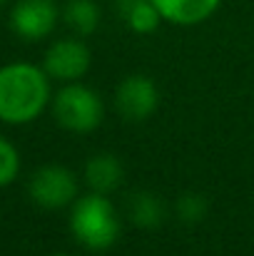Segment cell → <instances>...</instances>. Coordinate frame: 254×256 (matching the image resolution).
Here are the masks:
<instances>
[{"mask_svg": "<svg viewBox=\"0 0 254 256\" xmlns=\"http://www.w3.org/2000/svg\"><path fill=\"white\" fill-rule=\"evenodd\" d=\"M127 214H130L132 224H137L142 229H152V226H157L165 219V206H162V202L155 194L137 192L127 202Z\"/></svg>", "mask_w": 254, "mask_h": 256, "instance_id": "7c38bea8", "label": "cell"}, {"mask_svg": "<svg viewBox=\"0 0 254 256\" xmlns=\"http://www.w3.org/2000/svg\"><path fill=\"white\" fill-rule=\"evenodd\" d=\"M152 2L165 22L179 28H192L209 20L222 5V0H152Z\"/></svg>", "mask_w": 254, "mask_h": 256, "instance_id": "ba28073f", "label": "cell"}, {"mask_svg": "<svg viewBox=\"0 0 254 256\" xmlns=\"http://www.w3.org/2000/svg\"><path fill=\"white\" fill-rule=\"evenodd\" d=\"M177 214L184 219V222H199V219H204V214H207V202L199 196V194H184V196H179V202H177Z\"/></svg>", "mask_w": 254, "mask_h": 256, "instance_id": "5bb4252c", "label": "cell"}, {"mask_svg": "<svg viewBox=\"0 0 254 256\" xmlns=\"http://www.w3.org/2000/svg\"><path fill=\"white\" fill-rule=\"evenodd\" d=\"M70 232L78 244H83L90 252H107L117 244L122 222L110 202V194L90 192L73 202L70 209Z\"/></svg>", "mask_w": 254, "mask_h": 256, "instance_id": "7a4b0ae2", "label": "cell"}, {"mask_svg": "<svg viewBox=\"0 0 254 256\" xmlns=\"http://www.w3.org/2000/svg\"><path fill=\"white\" fill-rule=\"evenodd\" d=\"M53 114L63 130L73 134H90L102 124L105 104L92 87L68 82L53 97Z\"/></svg>", "mask_w": 254, "mask_h": 256, "instance_id": "3957f363", "label": "cell"}, {"mask_svg": "<svg viewBox=\"0 0 254 256\" xmlns=\"http://www.w3.org/2000/svg\"><path fill=\"white\" fill-rule=\"evenodd\" d=\"M90 62H92L90 48L80 38H63L48 48L43 58V70L50 75V80L80 82L90 70Z\"/></svg>", "mask_w": 254, "mask_h": 256, "instance_id": "5b68a950", "label": "cell"}, {"mask_svg": "<svg viewBox=\"0 0 254 256\" xmlns=\"http://www.w3.org/2000/svg\"><path fill=\"white\" fill-rule=\"evenodd\" d=\"M122 179H125V170L115 154H95L85 164V182L90 192L112 194L115 189H120Z\"/></svg>", "mask_w": 254, "mask_h": 256, "instance_id": "9c48e42d", "label": "cell"}, {"mask_svg": "<svg viewBox=\"0 0 254 256\" xmlns=\"http://www.w3.org/2000/svg\"><path fill=\"white\" fill-rule=\"evenodd\" d=\"M160 104V90L147 75H127L115 90V107L127 122H145Z\"/></svg>", "mask_w": 254, "mask_h": 256, "instance_id": "8992f818", "label": "cell"}, {"mask_svg": "<svg viewBox=\"0 0 254 256\" xmlns=\"http://www.w3.org/2000/svg\"><path fill=\"white\" fill-rule=\"evenodd\" d=\"M63 20L78 38H87L100 25V8L95 0H68L63 8Z\"/></svg>", "mask_w": 254, "mask_h": 256, "instance_id": "8fae6325", "label": "cell"}, {"mask_svg": "<svg viewBox=\"0 0 254 256\" xmlns=\"http://www.w3.org/2000/svg\"><path fill=\"white\" fill-rule=\"evenodd\" d=\"M58 15L53 0H18L10 10V28L18 38L38 42L55 30Z\"/></svg>", "mask_w": 254, "mask_h": 256, "instance_id": "52a82bcc", "label": "cell"}, {"mask_svg": "<svg viewBox=\"0 0 254 256\" xmlns=\"http://www.w3.org/2000/svg\"><path fill=\"white\" fill-rule=\"evenodd\" d=\"M53 256H70V254H53Z\"/></svg>", "mask_w": 254, "mask_h": 256, "instance_id": "9a60e30c", "label": "cell"}, {"mask_svg": "<svg viewBox=\"0 0 254 256\" xmlns=\"http://www.w3.org/2000/svg\"><path fill=\"white\" fill-rule=\"evenodd\" d=\"M50 102V75L30 62L0 68V122L28 124L38 120Z\"/></svg>", "mask_w": 254, "mask_h": 256, "instance_id": "6da1fadb", "label": "cell"}, {"mask_svg": "<svg viewBox=\"0 0 254 256\" xmlns=\"http://www.w3.org/2000/svg\"><path fill=\"white\" fill-rule=\"evenodd\" d=\"M20 172V154L13 142L0 137V186H8Z\"/></svg>", "mask_w": 254, "mask_h": 256, "instance_id": "4fadbf2b", "label": "cell"}, {"mask_svg": "<svg viewBox=\"0 0 254 256\" xmlns=\"http://www.w3.org/2000/svg\"><path fill=\"white\" fill-rule=\"evenodd\" d=\"M120 12L125 25L137 35H152L162 22V15L152 0H120Z\"/></svg>", "mask_w": 254, "mask_h": 256, "instance_id": "30bf717a", "label": "cell"}, {"mask_svg": "<svg viewBox=\"0 0 254 256\" xmlns=\"http://www.w3.org/2000/svg\"><path fill=\"white\" fill-rule=\"evenodd\" d=\"M28 194L43 209H63L78 199V179L63 164H45L33 172Z\"/></svg>", "mask_w": 254, "mask_h": 256, "instance_id": "277c9868", "label": "cell"}, {"mask_svg": "<svg viewBox=\"0 0 254 256\" xmlns=\"http://www.w3.org/2000/svg\"><path fill=\"white\" fill-rule=\"evenodd\" d=\"M3 2H8V0H0V5H3Z\"/></svg>", "mask_w": 254, "mask_h": 256, "instance_id": "2e32d148", "label": "cell"}]
</instances>
